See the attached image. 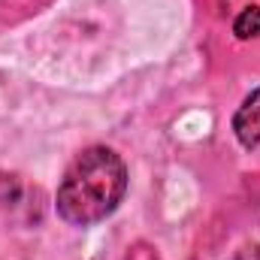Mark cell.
Segmentation results:
<instances>
[{"instance_id": "cell-1", "label": "cell", "mask_w": 260, "mask_h": 260, "mask_svg": "<svg viewBox=\"0 0 260 260\" xmlns=\"http://www.w3.org/2000/svg\"><path fill=\"white\" fill-rule=\"evenodd\" d=\"M124 191H127L124 160L112 148L94 145V148H85L67 167L55 206L67 224L88 227L112 215L124 200Z\"/></svg>"}, {"instance_id": "cell-3", "label": "cell", "mask_w": 260, "mask_h": 260, "mask_svg": "<svg viewBox=\"0 0 260 260\" xmlns=\"http://www.w3.org/2000/svg\"><path fill=\"white\" fill-rule=\"evenodd\" d=\"M233 34L239 40H254L260 37V6H245L236 21H233Z\"/></svg>"}, {"instance_id": "cell-2", "label": "cell", "mask_w": 260, "mask_h": 260, "mask_svg": "<svg viewBox=\"0 0 260 260\" xmlns=\"http://www.w3.org/2000/svg\"><path fill=\"white\" fill-rule=\"evenodd\" d=\"M233 133L245 148H260V88L251 91L233 115Z\"/></svg>"}]
</instances>
